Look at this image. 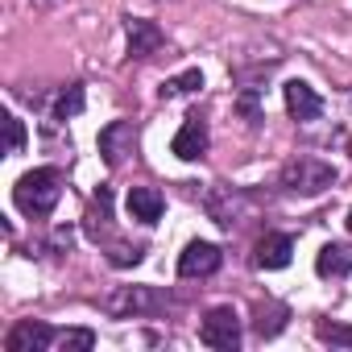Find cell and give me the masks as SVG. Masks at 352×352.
<instances>
[{"label": "cell", "mask_w": 352, "mask_h": 352, "mask_svg": "<svg viewBox=\"0 0 352 352\" xmlns=\"http://www.w3.org/2000/svg\"><path fill=\"white\" fill-rule=\"evenodd\" d=\"M63 187H58V170L50 166H38L30 174H21L17 187H13V204L25 212V216H50L54 204H58Z\"/></svg>", "instance_id": "obj_1"}, {"label": "cell", "mask_w": 352, "mask_h": 352, "mask_svg": "<svg viewBox=\"0 0 352 352\" xmlns=\"http://www.w3.org/2000/svg\"><path fill=\"white\" fill-rule=\"evenodd\" d=\"M282 183H286L290 191L319 195V191H327V187L336 183V170H331L327 162H319V157H298V162H290V166L282 170Z\"/></svg>", "instance_id": "obj_2"}, {"label": "cell", "mask_w": 352, "mask_h": 352, "mask_svg": "<svg viewBox=\"0 0 352 352\" xmlns=\"http://www.w3.org/2000/svg\"><path fill=\"white\" fill-rule=\"evenodd\" d=\"M199 340H204L208 348H224V352H232V348L241 344V319H236V311H232V307H216V311H208V319L199 323Z\"/></svg>", "instance_id": "obj_3"}, {"label": "cell", "mask_w": 352, "mask_h": 352, "mask_svg": "<svg viewBox=\"0 0 352 352\" xmlns=\"http://www.w3.org/2000/svg\"><path fill=\"white\" fill-rule=\"evenodd\" d=\"M220 270V249L212 241H191L179 257V278H208Z\"/></svg>", "instance_id": "obj_4"}, {"label": "cell", "mask_w": 352, "mask_h": 352, "mask_svg": "<svg viewBox=\"0 0 352 352\" xmlns=\"http://www.w3.org/2000/svg\"><path fill=\"white\" fill-rule=\"evenodd\" d=\"M282 91H286V112H290L294 120H302V124H307V120H319V116H323V100L315 96V87H311V83L290 79Z\"/></svg>", "instance_id": "obj_5"}, {"label": "cell", "mask_w": 352, "mask_h": 352, "mask_svg": "<svg viewBox=\"0 0 352 352\" xmlns=\"http://www.w3.org/2000/svg\"><path fill=\"white\" fill-rule=\"evenodd\" d=\"M50 344H54V327L34 323V319L17 323V327L9 331V340H5V348H9V352H46Z\"/></svg>", "instance_id": "obj_6"}, {"label": "cell", "mask_w": 352, "mask_h": 352, "mask_svg": "<svg viewBox=\"0 0 352 352\" xmlns=\"http://www.w3.org/2000/svg\"><path fill=\"white\" fill-rule=\"evenodd\" d=\"M133 141H137L133 124H129V120H112V124L100 133V153H104V162H108V166H120L124 153H133Z\"/></svg>", "instance_id": "obj_7"}, {"label": "cell", "mask_w": 352, "mask_h": 352, "mask_svg": "<svg viewBox=\"0 0 352 352\" xmlns=\"http://www.w3.org/2000/svg\"><path fill=\"white\" fill-rule=\"evenodd\" d=\"M170 149L179 153L183 162H195V157H204V153H208V124H204L199 116H187V124H183L179 133H174Z\"/></svg>", "instance_id": "obj_8"}, {"label": "cell", "mask_w": 352, "mask_h": 352, "mask_svg": "<svg viewBox=\"0 0 352 352\" xmlns=\"http://www.w3.org/2000/svg\"><path fill=\"white\" fill-rule=\"evenodd\" d=\"M290 257H294V241L286 232H265L257 241V265L261 270H286Z\"/></svg>", "instance_id": "obj_9"}, {"label": "cell", "mask_w": 352, "mask_h": 352, "mask_svg": "<svg viewBox=\"0 0 352 352\" xmlns=\"http://www.w3.org/2000/svg\"><path fill=\"white\" fill-rule=\"evenodd\" d=\"M124 204H129V216L141 220V224H157L162 212H166V199H162V191H153V187H133Z\"/></svg>", "instance_id": "obj_10"}, {"label": "cell", "mask_w": 352, "mask_h": 352, "mask_svg": "<svg viewBox=\"0 0 352 352\" xmlns=\"http://www.w3.org/2000/svg\"><path fill=\"white\" fill-rule=\"evenodd\" d=\"M348 270H352V253L344 245H323L315 253V274L319 278H344Z\"/></svg>", "instance_id": "obj_11"}, {"label": "cell", "mask_w": 352, "mask_h": 352, "mask_svg": "<svg viewBox=\"0 0 352 352\" xmlns=\"http://www.w3.org/2000/svg\"><path fill=\"white\" fill-rule=\"evenodd\" d=\"M153 50H162V30L153 21H129V54L145 58Z\"/></svg>", "instance_id": "obj_12"}, {"label": "cell", "mask_w": 352, "mask_h": 352, "mask_svg": "<svg viewBox=\"0 0 352 352\" xmlns=\"http://www.w3.org/2000/svg\"><path fill=\"white\" fill-rule=\"evenodd\" d=\"M83 112V87H67L58 100H54V116L58 120H71V116H79Z\"/></svg>", "instance_id": "obj_13"}, {"label": "cell", "mask_w": 352, "mask_h": 352, "mask_svg": "<svg viewBox=\"0 0 352 352\" xmlns=\"http://www.w3.org/2000/svg\"><path fill=\"white\" fill-rule=\"evenodd\" d=\"M195 87H204V75L199 71H183V75H174V79L162 83V96H183V91H195Z\"/></svg>", "instance_id": "obj_14"}, {"label": "cell", "mask_w": 352, "mask_h": 352, "mask_svg": "<svg viewBox=\"0 0 352 352\" xmlns=\"http://www.w3.org/2000/svg\"><path fill=\"white\" fill-rule=\"evenodd\" d=\"M319 340L327 344H340V348H352V323H319Z\"/></svg>", "instance_id": "obj_15"}, {"label": "cell", "mask_w": 352, "mask_h": 352, "mask_svg": "<svg viewBox=\"0 0 352 352\" xmlns=\"http://www.w3.org/2000/svg\"><path fill=\"white\" fill-rule=\"evenodd\" d=\"M58 344H63L67 352H87V348L96 344V331H87V327H75V331H63V336H58Z\"/></svg>", "instance_id": "obj_16"}, {"label": "cell", "mask_w": 352, "mask_h": 352, "mask_svg": "<svg viewBox=\"0 0 352 352\" xmlns=\"http://www.w3.org/2000/svg\"><path fill=\"white\" fill-rule=\"evenodd\" d=\"M257 315H261V319H257V331H261V336H278V331L286 327V311H282V307H270V319H265V307H261Z\"/></svg>", "instance_id": "obj_17"}, {"label": "cell", "mask_w": 352, "mask_h": 352, "mask_svg": "<svg viewBox=\"0 0 352 352\" xmlns=\"http://www.w3.org/2000/svg\"><path fill=\"white\" fill-rule=\"evenodd\" d=\"M5 129H9V153H21V145H25V124L9 112V116H5Z\"/></svg>", "instance_id": "obj_18"}, {"label": "cell", "mask_w": 352, "mask_h": 352, "mask_svg": "<svg viewBox=\"0 0 352 352\" xmlns=\"http://www.w3.org/2000/svg\"><path fill=\"white\" fill-rule=\"evenodd\" d=\"M348 232H352V208H348Z\"/></svg>", "instance_id": "obj_19"}, {"label": "cell", "mask_w": 352, "mask_h": 352, "mask_svg": "<svg viewBox=\"0 0 352 352\" xmlns=\"http://www.w3.org/2000/svg\"><path fill=\"white\" fill-rule=\"evenodd\" d=\"M348 153H352V137H348Z\"/></svg>", "instance_id": "obj_20"}]
</instances>
